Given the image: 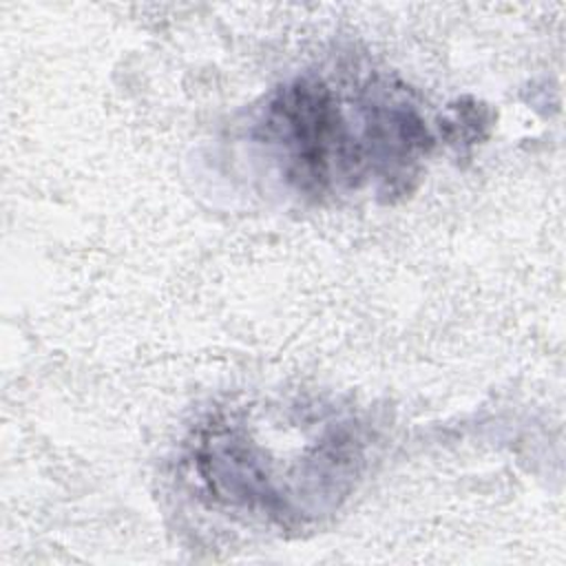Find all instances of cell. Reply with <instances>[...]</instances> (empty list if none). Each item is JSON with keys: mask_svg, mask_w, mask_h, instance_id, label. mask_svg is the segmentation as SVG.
Listing matches in <instances>:
<instances>
[{"mask_svg": "<svg viewBox=\"0 0 566 566\" xmlns=\"http://www.w3.org/2000/svg\"><path fill=\"white\" fill-rule=\"evenodd\" d=\"M261 124L285 177L305 195H323L336 179H354L365 170L360 139L349 133L323 82L294 80L279 88Z\"/></svg>", "mask_w": 566, "mask_h": 566, "instance_id": "cell-1", "label": "cell"}]
</instances>
